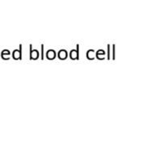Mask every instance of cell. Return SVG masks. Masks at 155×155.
I'll use <instances>...</instances> for the list:
<instances>
[{
	"instance_id": "obj_4",
	"label": "cell",
	"mask_w": 155,
	"mask_h": 155,
	"mask_svg": "<svg viewBox=\"0 0 155 155\" xmlns=\"http://www.w3.org/2000/svg\"><path fill=\"white\" fill-rule=\"evenodd\" d=\"M77 56H78V53L75 50H73L72 52L70 53V57H71L73 59H75V58H77Z\"/></svg>"
},
{
	"instance_id": "obj_1",
	"label": "cell",
	"mask_w": 155,
	"mask_h": 155,
	"mask_svg": "<svg viewBox=\"0 0 155 155\" xmlns=\"http://www.w3.org/2000/svg\"><path fill=\"white\" fill-rule=\"evenodd\" d=\"M56 56V53H55V51L54 50H48L47 52V58L48 59H53V58H55Z\"/></svg>"
},
{
	"instance_id": "obj_3",
	"label": "cell",
	"mask_w": 155,
	"mask_h": 155,
	"mask_svg": "<svg viewBox=\"0 0 155 155\" xmlns=\"http://www.w3.org/2000/svg\"><path fill=\"white\" fill-rule=\"evenodd\" d=\"M94 55V50H89L88 51V53H87V57L90 58V59H93Z\"/></svg>"
},
{
	"instance_id": "obj_2",
	"label": "cell",
	"mask_w": 155,
	"mask_h": 155,
	"mask_svg": "<svg viewBox=\"0 0 155 155\" xmlns=\"http://www.w3.org/2000/svg\"><path fill=\"white\" fill-rule=\"evenodd\" d=\"M58 55H59L61 59H65L66 57H67V53H66V51L62 49V50H61L60 52H59V54H58Z\"/></svg>"
}]
</instances>
